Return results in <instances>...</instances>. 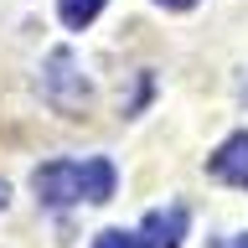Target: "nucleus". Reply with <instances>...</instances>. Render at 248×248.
<instances>
[{
    "label": "nucleus",
    "mask_w": 248,
    "mask_h": 248,
    "mask_svg": "<svg viewBox=\"0 0 248 248\" xmlns=\"http://www.w3.org/2000/svg\"><path fill=\"white\" fill-rule=\"evenodd\" d=\"M5 202H11V186H5V181H0V212H5Z\"/></svg>",
    "instance_id": "nucleus-9"
},
{
    "label": "nucleus",
    "mask_w": 248,
    "mask_h": 248,
    "mask_svg": "<svg viewBox=\"0 0 248 248\" xmlns=\"http://www.w3.org/2000/svg\"><path fill=\"white\" fill-rule=\"evenodd\" d=\"M155 5H166V11H186V5H197V0H155Z\"/></svg>",
    "instance_id": "nucleus-8"
},
{
    "label": "nucleus",
    "mask_w": 248,
    "mask_h": 248,
    "mask_svg": "<svg viewBox=\"0 0 248 248\" xmlns=\"http://www.w3.org/2000/svg\"><path fill=\"white\" fill-rule=\"evenodd\" d=\"M98 11H104V0H57V16H62L67 31H83Z\"/></svg>",
    "instance_id": "nucleus-5"
},
{
    "label": "nucleus",
    "mask_w": 248,
    "mask_h": 248,
    "mask_svg": "<svg viewBox=\"0 0 248 248\" xmlns=\"http://www.w3.org/2000/svg\"><path fill=\"white\" fill-rule=\"evenodd\" d=\"M93 248H140V238L135 232H119V228H104L93 238Z\"/></svg>",
    "instance_id": "nucleus-6"
},
{
    "label": "nucleus",
    "mask_w": 248,
    "mask_h": 248,
    "mask_svg": "<svg viewBox=\"0 0 248 248\" xmlns=\"http://www.w3.org/2000/svg\"><path fill=\"white\" fill-rule=\"evenodd\" d=\"M207 170H212L217 181H228V186H238V191H248V129H238V135L222 140V145L207 155Z\"/></svg>",
    "instance_id": "nucleus-4"
},
{
    "label": "nucleus",
    "mask_w": 248,
    "mask_h": 248,
    "mask_svg": "<svg viewBox=\"0 0 248 248\" xmlns=\"http://www.w3.org/2000/svg\"><path fill=\"white\" fill-rule=\"evenodd\" d=\"M42 93H46V104H57V108H83L88 104V78L78 73V57L67 52V46H57V52L46 57Z\"/></svg>",
    "instance_id": "nucleus-2"
},
{
    "label": "nucleus",
    "mask_w": 248,
    "mask_h": 248,
    "mask_svg": "<svg viewBox=\"0 0 248 248\" xmlns=\"http://www.w3.org/2000/svg\"><path fill=\"white\" fill-rule=\"evenodd\" d=\"M212 248H248V232H232V238H217Z\"/></svg>",
    "instance_id": "nucleus-7"
},
{
    "label": "nucleus",
    "mask_w": 248,
    "mask_h": 248,
    "mask_svg": "<svg viewBox=\"0 0 248 248\" xmlns=\"http://www.w3.org/2000/svg\"><path fill=\"white\" fill-rule=\"evenodd\" d=\"M135 238H140V248H181V238H186V207L170 202V207L145 212V222H140Z\"/></svg>",
    "instance_id": "nucleus-3"
},
{
    "label": "nucleus",
    "mask_w": 248,
    "mask_h": 248,
    "mask_svg": "<svg viewBox=\"0 0 248 248\" xmlns=\"http://www.w3.org/2000/svg\"><path fill=\"white\" fill-rule=\"evenodd\" d=\"M114 166L104 155H88V160H46L31 176V191L42 207H78V202H108L114 197Z\"/></svg>",
    "instance_id": "nucleus-1"
}]
</instances>
